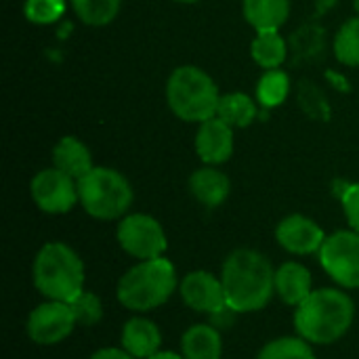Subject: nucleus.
I'll return each mask as SVG.
<instances>
[{
	"label": "nucleus",
	"mask_w": 359,
	"mask_h": 359,
	"mask_svg": "<svg viewBox=\"0 0 359 359\" xmlns=\"http://www.w3.org/2000/svg\"><path fill=\"white\" fill-rule=\"evenodd\" d=\"M196 154L208 166L227 162L233 154V126L219 116L202 122L196 133Z\"/></svg>",
	"instance_id": "ddd939ff"
},
{
	"label": "nucleus",
	"mask_w": 359,
	"mask_h": 359,
	"mask_svg": "<svg viewBox=\"0 0 359 359\" xmlns=\"http://www.w3.org/2000/svg\"><path fill=\"white\" fill-rule=\"evenodd\" d=\"M217 116L233 128H246L257 118V105L246 93H227L219 99Z\"/></svg>",
	"instance_id": "aec40b11"
},
{
	"label": "nucleus",
	"mask_w": 359,
	"mask_h": 359,
	"mask_svg": "<svg viewBox=\"0 0 359 359\" xmlns=\"http://www.w3.org/2000/svg\"><path fill=\"white\" fill-rule=\"evenodd\" d=\"M181 353L185 359H221L223 339L212 324H194L181 337Z\"/></svg>",
	"instance_id": "a211bd4d"
},
{
	"label": "nucleus",
	"mask_w": 359,
	"mask_h": 359,
	"mask_svg": "<svg viewBox=\"0 0 359 359\" xmlns=\"http://www.w3.org/2000/svg\"><path fill=\"white\" fill-rule=\"evenodd\" d=\"M80 204L93 219L114 221L126 217L133 204V187L128 179L107 166H95L78 181Z\"/></svg>",
	"instance_id": "423d86ee"
},
{
	"label": "nucleus",
	"mask_w": 359,
	"mask_h": 359,
	"mask_svg": "<svg viewBox=\"0 0 359 359\" xmlns=\"http://www.w3.org/2000/svg\"><path fill=\"white\" fill-rule=\"evenodd\" d=\"M227 305L236 313L261 311L276 292V271L269 259L252 248L233 250L221 269Z\"/></svg>",
	"instance_id": "f257e3e1"
},
{
	"label": "nucleus",
	"mask_w": 359,
	"mask_h": 359,
	"mask_svg": "<svg viewBox=\"0 0 359 359\" xmlns=\"http://www.w3.org/2000/svg\"><path fill=\"white\" fill-rule=\"evenodd\" d=\"M53 166L74 177L76 181H80L84 175H88L95 168L88 147L72 135L61 137L53 147Z\"/></svg>",
	"instance_id": "f3484780"
},
{
	"label": "nucleus",
	"mask_w": 359,
	"mask_h": 359,
	"mask_svg": "<svg viewBox=\"0 0 359 359\" xmlns=\"http://www.w3.org/2000/svg\"><path fill=\"white\" fill-rule=\"evenodd\" d=\"M175 2H183V4H194V2H200V0H175Z\"/></svg>",
	"instance_id": "2f4dec72"
},
{
	"label": "nucleus",
	"mask_w": 359,
	"mask_h": 359,
	"mask_svg": "<svg viewBox=\"0 0 359 359\" xmlns=\"http://www.w3.org/2000/svg\"><path fill=\"white\" fill-rule=\"evenodd\" d=\"M162 334L158 326L147 318H133L122 328V349L133 358L149 359L160 351Z\"/></svg>",
	"instance_id": "dca6fc26"
},
{
	"label": "nucleus",
	"mask_w": 359,
	"mask_h": 359,
	"mask_svg": "<svg viewBox=\"0 0 359 359\" xmlns=\"http://www.w3.org/2000/svg\"><path fill=\"white\" fill-rule=\"evenodd\" d=\"M257 359H318L309 341L303 337H282L276 341H269Z\"/></svg>",
	"instance_id": "b1692460"
},
{
	"label": "nucleus",
	"mask_w": 359,
	"mask_h": 359,
	"mask_svg": "<svg viewBox=\"0 0 359 359\" xmlns=\"http://www.w3.org/2000/svg\"><path fill=\"white\" fill-rule=\"evenodd\" d=\"M90 359H137L133 358L126 349H118V347H105V349H99L95 351Z\"/></svg>",
	"instance_id": "c85d7f7f"
},
{
	"label": "nucleus",
	"mask_w": 359,
	"mask_h": 359,
	"mask_svg": "<svg viewBox=\"0 0 359 359\" xmlns=\"http://www.w3.org/2000/svg\"><path fill=\"white\" fill-rule=\"evenodd\" d=\"M242 13L257 32H280L288 21L290 0H242Z\"/></svg>",
	"instance_id": "6ab92c4d"
},
{
	"label": "nucleus",
	"mask_w": 359,
	"mask_h": 359,
	"mask_svg": "<svg viewBox=\"0 0 359 359\" xmlns=\"http://www.w3.org/2000/svg\"><path fill=\"white\" fill-rule=\"evenodd\" d=\"M69 2L74 13L80 17V21L93 27L111 23L118 17L122 4V0H69Z\"/></svg>",
	"instance_id": "5701e85b"
},
{
	"label": "nucleus",
	"mask_w": 359,
	"mask_h": 359,
	"mask_svg": "<svg viewBox=\"0 0 359 359\" xmlns=\"http://www.w3.org/2000/svg\"><path fill=\"white\" fill-rule=\"evenodd\" d=\"M353 8H355V15H359V0H353Z\"/></svg>",
	"instance_id": "473e14b6"
},
{
	"label": "nucleus",
	"mask_w": 359,
	"mask_h": 359,
	"mask_svg": "<svg viewBox=\"0 0 359 359\" xmlns=\"http://www.w3.org/2000/svg\"><path fill=\"white\" fill-rule=\"evenodd\" d=\"M23 13L36 25H50L65 13V0H25Z\"/></svg>",
	"instance_id": "a878e982"
},
{
	"label": "nucleus",
	"mask_w": 359,
	"mask_h": 359,
	"mask_svg": "<svg viewBox=\"0 0 359 359\" xmlns=\"http://www.w3.org/2000/svg\"><path fill=\"white\" fill-rule=\"evenodd\" d=\"M250 55L263 69H278L286 61V40L280 32H257L250 44Z\"/></svg>",
	"instance_id": "412c9836"
},
{
	"label": "nucleus",
	"mask_w": 359,
	"mask_h": 359,
	"mask_svg": "<svg viewBox=\"0 0 359 359\" xmlns=\"http://www.w3.org/2000/svg\"><path fill=\"white\" fill-rule=\"evenodd\" d=\"M36 290L46 301L72 303L84 292V263L78 252L63 242L44 244L32 267Z\"/></svg>",
	"instance_id": "7ed1b4c3"
},
{
	"label": "nucleus",
	"mask_w": 359,
	"mask_h": 359,
	"mask_svg": "<svg viewBox=\"0 0 359 359\" xmlns=\"http://www.w3.org/2000/svg\"><path fill=\"white\" fill-rule=\"evenodd\" d=\"M189 191L191 196L206 208H217L221 206L231 191L229 177L219 170L217 166H202L191 172L189 177Z\"/></svg>",
	"instance_id": "4468645a"
},
{
	"label": "nucleus",
	"mask_w": 359,
	"mask_h": 359,
	"mask_svg": "<svg viewBox=\"0 0 359 359\" xmlns=\"http://www.w3.org/2000/svg\"><path fill=\"white\" fill-rule=\"evenodd\" d=\"M179 292L183 303L196 311V313H217L227 305L225 299V290H223V282L221 278H217L210 271H191L183 278V282L179 284Z\"/></svg>",
	"instance_id": "9b49d317"
},
{
	"label": "nucleus",
	"mask_w": 359,
	"mask_h": 359,
	"mask_svg": "<svg viewBox=\"0 0 359 359\" xmlns=\"http://www.w3.org/2000/svg\"><path fill=\"white\" fill-rule=\"evenodd\" d=\"M149 359H185L183 353H175V351H158L154 353Z\"/></svg>",
	"instance_id": "c756f323"
},
{
	"label": "nucleus",
	"mask_w": 359,
	"mask_h": 359,
	"mask_svg": "<svg viewBox=\"0 0 359 359\" xmlns=\"http://www.w3.org/2000/svg\"><path fill=\"white\" fill-rule=\"evenodd\" d=\"M29 194L34 204L46 215L69 212L78 202V181L59 168H42L34 175L29 183Z\"/></svg>",
	"instance_id": "1a4fd4ad"
},
{
	"label": "nucleus",
	"mask_w": 359,
	"mask_h": 359,
	"mask_svg": "<svg viewBox=\"0 0 359 359\" xmlns=\"http://www.w3.org/2000/svg\"><path fill=\"white\" fill-rule=\"evenodd\" d=\"M290 93V78L286 72L278 69H265L257 84V99L263 107H278L286 101Z\"/></svg>",
	"instance_id": "4be33fe9"
},
{
	"label": "nucleus",
	"mask_w": 359,
	"mask_h": 359,
	"mask_svg": "<svg viewBox=\"0 0 359 359\" xmlns=\"http://www.w3.org/2000/svg\"><path fill=\"white\" fill-rule=\"evenodd\" d=\"M339 198L349 227L359 233V183H345L339 191Z\"/></svg>",
	"instance_id": "cd10ccee"
},
{
	"label": "nucleus",
	"mask_w": 359,
	"mask_h": 359,
	"mask_svg": "<svg viewBox=\"0 0 359 359\" xmlns=\"http://www.w3.org/2000/svg\"><path fill=\"white\" fill-rule=\"evenodd\" d=\"M355 320V303L337 288L313 290L294 311V330L313 345H330L343 339Z\"/></svg>",
	"instance_id": "f03ea898"
},
{
	"label": "nucleus",
	"mask_w": 359,
	"mask_h": 359,
	"mask_svg": "<svg viewBox=\"0 0 359 359\" xmlns=\"http://www.w3.org/2000/svg\"><path fill=\"white\" fill-rule=\"evenodd\" d=\"M219 88L215 80L196 65L177 67L166 82V103L183 122H206L217 116Z\"/></svg>",
	"instance_id": "39448f33"
},
{
	"label": "nucleus",
	"mask_w": 359,
	"mask_h": 359,
	"mask_svg": "<svg viewBox=\"0 0 359 359\" xmlns=\"http://www.w3.org/2000/svg\"><path fill=\"white\" fill-rule=\"evenodd\" d=\"M313 292V280L305 265L288 261L276 269V294L290 307H299Z\"/></svg>",
	"instance_id": "2eb2a0df"
},
{
	"label": "nucleus",
	"mask_w": 359,
	"mask_h": 359,
	"mask_svg": "<svg viewBox=\"0 0 359 359\" xmlns=\"http://www.w3.org/2000/svg\"><path fill=\"white\" fill-rule=\"evenodd\" d=\"M116 238L120 248L139 261L164 257L168 248V240L160 221L143 212L122 217L116 229Z\"/></svg>",
	"instance_id": "0eeeda50"
},
{
	"label": "nucleus",
	"mask_w": 359,
	"mask_h": 359,
	"mask_svg": "<svg viewBox=\"0 0 359 359\" xmlns=\"http://www.w3.org/2000/svg\"><path fill=\"white\" fill-rule=\"evenodd\" d=\"M76 324L78 320L69 303L46 301L27 316L25 332L29 341H34L36 345L48 347V345H57L65 341L74 332Z\"/></svg>",
	"instance_id": "9d476101"
},
{
	"label": "nucleus",
	"mask_w": 359,
	"mask_h": 359,
	"mask_svg": "<svg viewBox=\"0 0 359 359\" xmlns=\"http://www.w3.org/2000/svg\"><path fill=\"white\" fill-rule=\"evenodd\" d=\"M334 2H337V0H318V11H320V13H326L330 6H334Z\"/></svg>",
	"instance_id": "7c9ffc66"
},
{
	"label": "nucleus",
	"mask_w": 359,
	"mask_h": 359,
	"mask_svg": "<svg viewBox=\"0 0 359 359\" xmlns=\"http://www.w3.org/2000/svg\"><path fill=\"white\" fill-rule=\"evenodd\" d=\"M320 263L324 271L343 288H359V233L343 229L326 236L320 248Z\"/></svg>",
	"instance_id": "6e6552de"
},
{
	"label": "nucleus",
	"mask_w": 359,
	"mask_h": 359,
	"mask_svg": "<svg viewBox=\"0 0 359 359\" xmlns=\"http://www.w3.org/2000/svg\"><path fill=\"white\" fill-rule=\"evenodd\" d=\"M179 286L175 265L166 257L139 261L118 282L116 297L130 311H151L162 307Z\"/></svg>",
	"instance_id": "20e7f679"
},
{
	"label": "nucleus",
	"mask_w": 359,
	"mask_h": 359,
	"mask_svg": "<svg viewBox=\"0 0 359 359\" xmlns=\"http://www.w3.org/2000/svg\"><path fill=\"white\" fill-rule=\"evenodd\" d=\"M334 55L341 63L359 67V15L347 19L337 32Z\"/></svg>",
	"instance_id": "393cba45"
},
{
	"label": "nucleus",
	"mask_w": 359,
	"mask_h": 359,
	"mask_svg": "<svg viewBox=\"0 0 359 359\" xmlns=\"http://www.w3.org/2000/svg\"><path fill=\"white\" fill-rule=\"evenodd\" d=\"M278 244L290 255H313L326 242L324 229L305 215H288L276 227Z\"/></svg>",
	"instance_id": "f8f14e48"
},
{
	"label": "nucleus",
	"mask_w": 359,
	"mask_h": 359,
	"mask_svg": "<svg viewBox=\"0 0 359 359\" xmlns=\"http://www.w3.org/2000/svg\"><path fill=\"white\" fill-rule=\"evenodd\" d=\"M72 309H74V316L78 320L80 326H95L101 318H103V305L99 301V297L95 292H82L80 297H76L72 303Z\"/></svg>",
	"instance_id": "bb28decb"
}]
</instances>
